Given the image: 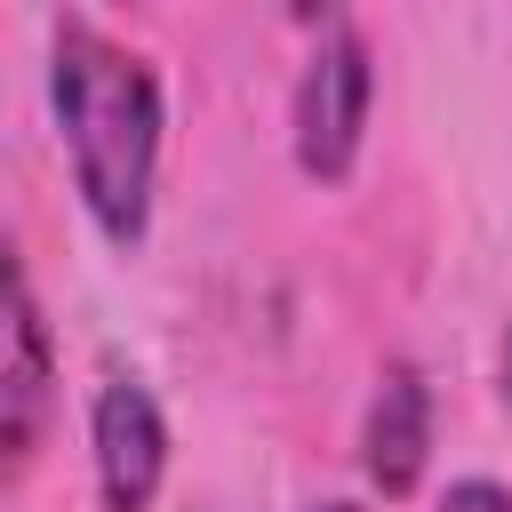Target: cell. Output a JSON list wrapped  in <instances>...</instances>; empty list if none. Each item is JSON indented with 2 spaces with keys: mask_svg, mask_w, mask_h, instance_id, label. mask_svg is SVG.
Instances as JSON below:
<instances>
[{
  "mask_svg": "<svg viewBox=\"0 0 512 512\" xmlns=\"http://www.w3.org/2000/svg\"><path fill=\"white\" fill-rule=\"evenodd\" d=\"M56 128L72 152V184L112 248H136L152 224V168H160V80L136 48L96 32L88 16L56 24L48 56Z\"/></svg>",
  "mask_w": 512,
  "mask_h": 512,
  "instance_id": "cell-1",
  "label": "cell"
},
{
  "mask_svg": "<svg viewBox=\"0 0 512 512\" xmlns=\"http://www.w3.org/2000/svg\"><path fill=\"white\" fill-rule=\"evenodd\" d=\"M368 96H376V64H368L360 24L328 16L320 48L304 56V80H296V160H304V176H320V184L352 176L360 128H368Z\"/></svg>",
  "mask_w": 512,
  "mask_h": 512,
  "instance_id": "cell-2",
  "label": "cell"
},
{
  "mask_svg": "<svg viewBox=\"0 0 512 512\" xmlns=\"http://www.w3.org/2000/svg\"><path fill=\"white\" fill-rule=\"evenodd\" d=\"M88 440H96V488H104V512H144V504L160 496V472H168V424H160V400H152L136 376H104L96 416H88Z\"/></svg>",
  "mask_w": 512,
  "mask_h": 512,
  "instance_id": "cell-3",
  "label": "cell"
},
{
  "mask_svg": "<svg viewBox=\"0 0 512 512\" xmlns=\"http://www.w3.org/2000/svg\"><path fill=\"white\" fill-rule=\"evenodd\" d=\"M48 400H56L48 328H40L32 280H24V272H8V368H0V448H8V472H24V464L40 456Z\"/></svg>",
  "mask_w": 512,
  "mask_h": 512,
  "instance_id": "cell-4",
  "label": "cell"
},
{
  "mask_svg": "<svg viewBox=\"0 0 512 512\" xmlns=\"http://www.w3.org/2000/svg\"><path fill=\"white\" fill-rule=\"evenodd\" d=\"M424 456H432V392L408 360H392L376 376V400H368V432H360V464L384 496H408L424 480Z\"/></svg>",
  "mask_w": 512,
  "mask_h": 512,
  "instance_id": "cell-5",
  "label": "cell"
},
{
  "mask_svg": "<svg viewBox=\"0 0 512 512\" xmlns=\"http://www.w3.org/2000/svg\"><path fill=\"white\" fill-rule=\"evenodd\" d=\"M440 512H512V488H496V480H456V488L440 496Z\"/></svg>",
  "mask_w": 512,
  "mask_h": 512,
  "instance_id": "cell-6",
  "label": "cell"
},
{
  "mask_svg": "<svg viewBox=\"0 0 512 512\" xmlns=\"http://www.w3.org/2000/svg\"><path fill=\"white\" fill-rule=\"evenodd\" d=\"M504 408H512V328H504Z\"/></svg>",
  "mask_w": 512,
  "mask_h": 512,
  "instance_id": "cell-7",
  "label": "cell"
},
{
  "mask_svg": "<svg viewBox=\"0 0 512 512\" xmlns=\"http://www.w3.org/2000/svg\"><path fill=\"white\" fill-rule=\"evenodd\" d=\"M312 512H360V504H312Z\"/></svg>",
  "mask_w": 512,
  "mask_h": 512,
  "instance_id": "cell-8",
  "label": "cell"
}]
</instances>
